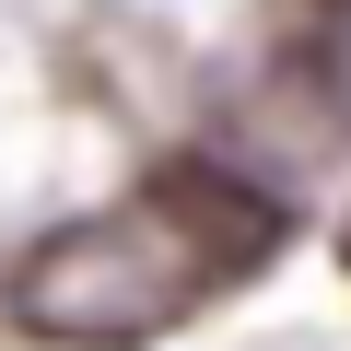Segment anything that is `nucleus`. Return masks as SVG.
I'll return each mask as SVG.
<instances>
[{"mask_svg": "<svg viewBox=\"0 0 351 351\" xmlns=\"http://www.w3.org/2000/svg\"><path fill=\"white\" fill-rule=\"evenodd\" d=\"M281 234L293 211L258 176H234L223 152H164L129 199L59 223L12 269V316L59 351H141L164 328H188L199 304H223L234 281H258Z\"/></svg>", "mask_w": 351, "mask_h": 351, "instance_id": "1", "label": "nucleus"}, {"mask_svg": "<svg viewBox=\"0 0 351 351\" xmlns=\"http://www.w3.org/2000/svg\"><path fill=\"white\" fill-rule=\"evenodd\" d=\"M293 12H304L316 36H339V24H351V0H293Z\"/></svg>", "mask_w": 351, "mask_h": 351, "instance_id": "2", "label": "nucleus"}]
</instances>
